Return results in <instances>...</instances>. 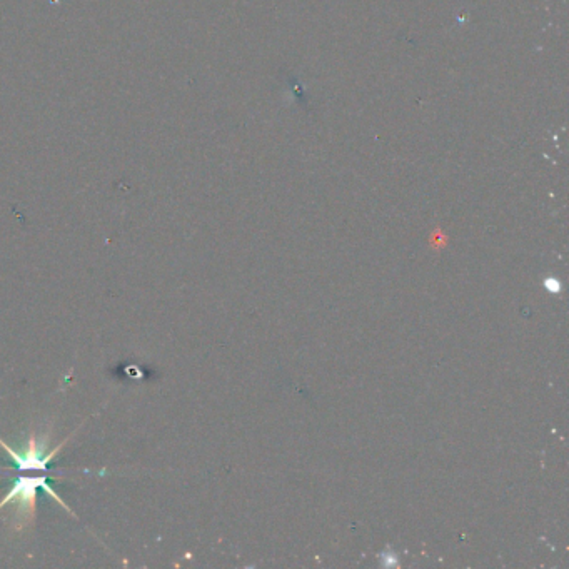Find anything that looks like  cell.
<instances>
[{
    "mask_svg": "<svg viewBox=\"0 0 569 569\" xmlns=\"http://www.w3.org/2000/svg\"><path fill=\"white\" fill-rule=\"evenodd\" d=\"M39 489H44L46 493L51 494L52 498L57 499V503L69 509L64 501L52 491L51 486L46 483V476H21V478L16 479V483L7 493L6 498L0 501V509L6 508L9 504H17L19 518L24 519V524H29V519H34L36 516L37 491Z\"/></svg>",
    "mask_w": 569,
    "mask_h": 569,
    "instance_id": "cell-1",
    "label": "cell"
}]
</instances>
